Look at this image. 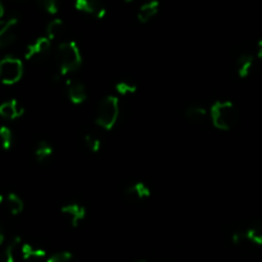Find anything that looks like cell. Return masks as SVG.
<instances>
[{"mask_svg":"<svg viewBox=\"0 0 262 262\" xmlns=\"http://www.w3.org/2000/svg\"><path fill=\"white\" fill-rule=\"evenodd\" d=\"M55 64L56 79L73 73L82 66V54L76 41H66L56 48Z\"/></svg>","mask_w":262,"mask_h":262,"instance_id":"obj_1","label":"cell"},{"mask_svg":"<svg viewBox=\"0 0 262 262\" xmlns=\"http://www.w3.org/2000/svg\"><path fill=\"white\" fill-rule=\"evenodd\" d=\"M212 125L219 130H230L237 125L239 113L232 101H215L210 107Z\"/></svg>","mask_w":262,"mask_h":262,"instance_id":"obj_2","label":"cell"},{"mask_svg":"<svg viewBox=\"0 0 262 262\" xmlns=\"http://www.w3.org/2000/svg\"><path fill=\"white\" fill-rule=\"evenodd\" d=\"M120 115L119 97L107 95L100 101L96 110L95 123L104 130H112L118 123Z\"/></svg>","mask_w":262,"mask_h":262,"instance_id":"obj_3","label":"cell"},{"mask_svg":"<svg viewBox=\"0 0 262 262\" xmlns=\"http://www.w3.org/2000/svg\"><path fill=\"white\" fill-rule=\"evenodd\" d=\"M23 77V63L15 56H5L0 60V83L12 86Z\"/></svg>","mask_w":262,"mask_h":262,"instance_id":"obj_4","label":"cell"},{"mask_svg":"<svg viewBox=\"0 0 262 262\" xmlns=\"http://www.w3.org/2000/svg\"><path fill=\"white\" fill-rule=\"evenodd\" d=\"M51 50V40H49L46 36L36 38L33 42L27 45L25 51L26 60H33V59H42L48 55Z\"/></svg>","mask_w":262,"mask_h":262,"instance_id":"obj_5","label":"cell"},{"mask_svg":"<svg viewBox=\"0 0 262 262\" xmlns=\"http://www.w3.org/2000/svg\"><path fill=\"white\" fill-rule=\"evenodd\" d=\"M60 214L71 227L77 228L86 217V207L79 204H67L60 207Z\"/></svg>","mask_w":262,"mask_h":262,"instance_id":"obj_6","label":"cell"},{"mask_svg":"<svg viewBox=\"0 0 262 262\" xmlns=\"http://www.w3.org/2000/svg\"><path fill=\"white\" fill-rule=\"evenodd\" d=\"M76 10L92 15L97 19H102L106 15V8L101 0H76L74 2Z\"/></svg>","mask_w":262,"mask_h":262,"instance_id":"obj_7","label":"cell"},{"mask_svg":"<svg viewBox=\"0 0 262 262\" xmlns=\"http://www.w3.org/2000/svg\"><path fill=\"white\" fill-rule=\"evenodd\" d=\"M66 92L69 101L74 105H81L89 97L87 89L82 82L76 81V79H67L66 82Z\"/></svg>","mask_w":262,"mask_h":262,"instance_id":"obj_8","label":"cell"},{"mask_svg":"<svg viewBox=\"0 0 262 262\" xmlns=\"http://www.w3.org/2000/svg\"><path fill=\"white\" fill-rule=\"evenodd\" d=\"M124 196L128 201L140 202L143 201V200L150 199L151 189L150 187L146 183H143V182H135V183L125 187Z\"/></svg>","mask_w":262,"mask_h":262,"instance_id":"obj_9","label":"cell"},{"mask_svg":"<svg viewBox=\"0 0 262 262\" xmlns=\"http://www.w3.org/2000/svg\"><path fill=\"white\" fill-rule=\"evenodd\" d=\"M25 114V107L15 99L0 104V117L5 120H15Z\"/></svg>","mask_w":262,"mask_h":262,"instance_id":"obj_10","label":"cell"},{"mask_svg":"<svg viewBox=\"0 0 262 262\" xmlns=\"http://www.w3.org/2000/svg\"><path fill=\"white\" fill-rule=\"evenodd\" d=\"M17 26L18 18L12 17L9 19H7L4 30L0 33V48H8L12 43H14L15 38H17V32H15Z\"/></svg>","mask_w":262,"mask_h":262,"instance_id":"obj_11","label":"cell"},{"mask_svg":"<svg viewBox=\"0 0 262 262\" xmlns=\"http://www.w3.org/2000/svg\"><path fill=\"white\" fill-rule=\"evenodd\" d=\"M159 9H160V3L158 0H151V2L145 3L142 7L138 9L137 19L140 23H147L158 14Z\"/></svg>","mask_w":262,"mask_h":262,"instance_id":"obj_12","label":"cell"},{"mask_svg":"<svg viewBox=\"0 0 262 262\" xmlns=\"http://www.w3.org/2000/svg\"><path fill=\"white\" fill-rule=\"evenodd\" d=\"M20 253L25 262H42L46 258V252L42 248L33 247L30 243H23Z\"/></svg>","mask_w":262,"mask_h":262,"instance_id":"obj_13","label":"cell"},{"mask_svg":"<svg viewBox=\"0 0 262 262\" xmlns=\"http://www.w3.org/2000/svg\"><path fill=\"white\" fill-rule=\"evenodd\" d=\"M253 63H255V59H253L252 54H241L237 59V73L239 78H247L250 76L251 71L253 68Z\"/></svg>","mask_w":262,"mask_h":262,"instance_id":"obj_14","label":"cell"},{"mask_svg":"<svg viewBox=\"0 0 262 262\" xmlns=\"http://www.w3.org/2000/svg\"><path fill=\"white\" fill-rule=\"evenodd\" d=\"M184 117L193 124H200L207 118V110L200 105H191L184 110Z\"/></svg>","mask_w":262,"mask_h":262,"instance_id":"obj_15","label":"cell"},{"mask_svg":"<svg viewBox=\"0 0 262 262\" xmlns=\"http://www.w3.org/2000/svg\"><path fill=\"white\" fill-rule=\"evenodd\" d=\"M5 204H7V207L10 214L14 215V216L22 214L23 209H25V202H23V200L17 193H13V192L5 197Z\"/></svg>","mask_w":262,"mask_h":262,"instance_id":"obj_16","label":"cell"},{"mask_svg":"<svg viewBox=\"0 0 262 262\" xmlns=\"http://www.w3.org/2000/svg\"><path fill=\"white\" fill-rule=\"evenodd\" d=\"M64 32V22L60 18H54L53 20L48 23V27H46V37L49 40H56V38L60 37Z\"/></svg>","mask_w":262,"mask_h":262,"instance_id":"obj_17","label":"cell"},{"mask_svg":"<svg viewBox=\"0 0 262 262\" xmlns=\"http://www.w3.org/2000/svg\"><path fill=\"white\" fill-rule=\"evenodd\" d=\"M53 146L46 141H40L35 148V158L38 163H46L53 156Z\"/></svg>","mask_w":262,"mask_h":262,"instance_id":"obj_18","label":"cell"},{"mask_svg":"<svg viewBox=\"0 0 262 262\" xmlns=\"http://www.w3.org/2000/svg\"><path fill=\"white\" fill-rule=\"evenodd\" d=\"M246 237L250 242L255 243L257 246H262V220L255 223L246 230Z\"/></svg>","mask_w":262,"mask_h":262,"instance_id":"obj_19","label":"cell"},{"mask_svg":"<svg viewBox=\"0 0 262 262\" xmlns=\"http://www.w3.org/2000/svg\"><path fill=\"white\" fill-rule=\"evenodd\" d=\"M115 91H117L118 95H122V96H129V95H133L137 92L138 86L132 81H119L115 83L114 86Z\"/></svg>","mask_w":262,"mask_h":262,"instance_id":"obj_20","label":"cell"},{"mask_svg":"<svg viewBox=\"0 0 262 262\" xmlns=\"http://www.w3.org/2000/svg\"><path fill=\"white\" fill-rule=\"evenodd\" d=\"M13 142H14V136H13L12 129L7 125L0 127V146L4 151H9L12 148Z\"/></svg>","mask_w":262,"mask_h":262,"instance_id":"obj_21","label":"cell"},{"mask_svg":"<svg viewBox=\"0 0 262 262\" xmlns=\"http://www.w3.org/2000/svg\"><path fill=\"white\" fill-rule=\"evenodd\" d=\"M20 243V238L15 237L4 250L0 251V262H14V250Z\"/></svg>","mask_w":262,"mask_h":262,"instance_id":"obj_22","label":"cell"},{"mask_svg":"<svg viewBox=\"0 0 262 262\" xmlns=\"http://www.w3.org/2000/svg\"><path fill=\"white\" fill-rule=\"evenodd\" d=\"M83 141H84V145H86L87 150L91 151V152L97 154L100 150H101V147H102L101 140H100L96 135H94V133H87V135H84Z\"/></svg>","mask_w":262,"mask_h":262,"instance_id":"obj_23","label":"cell"},{"mask_svg":"<svg viewBox=\"0 0 262 262\" xmlns=\"http://www.w3.org/2000/svg\"><path fill=\"white\" fill-rule=\"evenodd\" d=\"M46 262H79L73 256V253L68 252V251H61V252H56L51 255L50 257L46 260Z\"/></svg>","mask_w":262,"mask_h":262,"instance_id":"obj_24","label":"cell"},{"mask_svg":"<svg viewBox=\"0 0 262 262\" xmlns=\"http://www.w3.org/2000/svg\"><path fill=\"white\" fill-rule=\"evenodd\" d=\"M37 2L49 14H56L58 13L59 0H37Z\"/></svg>","mask_w":262,"mask_h":262,"instance_id":"obj_25","label":"cell"},{"mask_svg":"<svg viewBox=\"0 0 262 262\" xmlns=\"http://www.w3.org/2000/svg\"><path fill=\"white\" fill-rule=\"evenodd\" d=\"M243 241H247L246 232H234L232 234V242L234 243V245H241Z\"/></svg>","mask_w":262,"mask_h":262,"instance_id":"obj_26","label":"cell"},{"mask_svg":"<svg viewBox=\"0 0 262 262\" xmlns=\"http://www.w3.org/2000/svg\"><path fill=\"white\" fill-rule=\"evenodd\" d=\"M257 55L258 58H260V60L262 61V38L260 40V42H258V48H257Z\"/></svg>","mask_w":262,"mask_h":262,"instance_id":"obj_27","label":"cell"},{"mask_svg":"<svg viewBox=\"0 0 262 262\" xmlns=\"http://www.w3.org/2000/svg\"><path fill=\"white\" fill-rule=\"evenodd\" d=\"M3 242H4V232H3V229L0 228V246L3 245Z\"/></svg>","mask_w":262,"mask_h":262,"instance_id":"obj_28","label":"cell"},{"mask_svg":"<svg viewBox=\"0 0 262 262\" xmlns=\"http://www.w3.org/2000/svg\"><path fill=\"white\" fill-rule=\"evenodd\" d=\"M3 15H4V7H3L2 2H0V19L3 18Z\"/></svg>","mask_w":262,"mask_h":262,"instance_id":"obj_29","label":"cell"},{"mask_svg":"<svg viewBox=\"0 0 262 262\" xmlns=\"http://www.w3.org/2000/svg\"><path fill=\"white\" fill-rule=\"evenodd\" d=\"M5 22H7V20H2V19H0V33H2V31L4 30Z\"/></svg>","mask_w":262,"mask_h":262,"instance_id":"obj_30","label":"cell"},{"mask_svg":"<svg viewBox=\"0 0 262 262\" xmlns=\"http://www.w3.org/2000/svg\"><path fill=\"white\" fill-rule=\"evenodd\" d=\"M2 202H3V196L0 194V205H2Z\"/></svg>","mask_w":262,"mask_h":262,"instance_id":"obj_31","label":"cell"},{"mask_svg":"<svg viewBox=\"0 0 262 262\" xmlns=\"http://www.w3.org/2000/svg\"><path fill=\"white\" fill-rule=\"evenodd\" d=\"M135 262H147V261H145V260H137V261H135Z\"/></svg>","mask_w":262,"mask_h":262,"instance_id":"obj_32","label":"cell"},{"mask_svg":"<svg viewBox=\"0 0 262 262\" xmlns=\"http://www.w3.org/2000/svg\"><path fill=\"white\" fill-rule=\"evenodd\" d=\"M125 3H130V2H133V0H124Z\"/></svg>","mask_w":262,"mask_h":262,"instance_id":"obj_33","label":"cell"}]
</instances>
